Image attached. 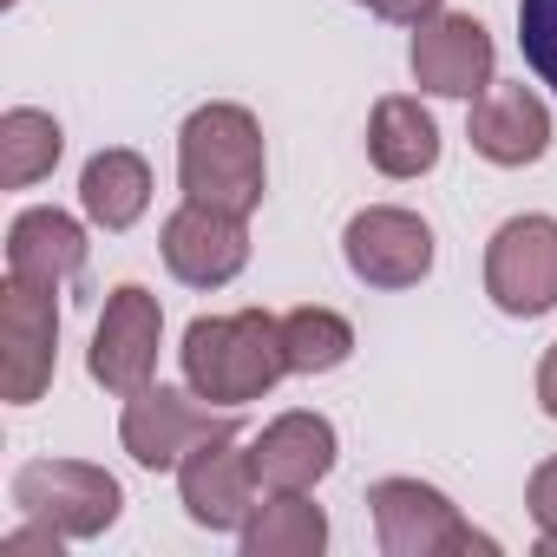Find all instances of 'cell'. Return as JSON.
I'll return each mask as SVG.
<instances>
[{"label": "cell", "instance_id": "cell-24", "mask_svg": "<svg viewBox=\"0 0 557 557\" xmlns=\"http://www.w3.org/2000/svg\"><path fill=\"white\" fill-rule=\"evenodd\" d=\"M537 407L557 420V342L544 348V361H537Z\"/></svg>", "mask_w": 557, "mask_h": 557}, {"label": "cell", "instance_id": "cell-14", "mask_svg": "<svg viewBox=\"0 0 557 557\" xmlns=\"http://www.w3.org/2000/svg\"><path fill=\"white\" fill-rule=\"evenodd\" d=\"M466 138L485 164L498 171H524L550 151V106L518 79V86H485L466 112Z\"/></svg>", "mask_w": 557, "mask_h": 557}, {"label": "cell", "instance_id": "cell-15", "mask_svg": "<svg viewBox=\"0 0 557 557\" xmlns=\"http://www.w3.org/2000/svg\"><path fill=\"white\" fill-rule=\"evenodd\" d=\"M79 269H86L79 216H66L53 203H34V210L14 216V230H8V275H27V283L60 289V283H73Z\"/></svg>", "mask_w": 557, "mask_h": 557}, {"label": "cell", "instance_id": "cell-12", "mask_svg": "<svg viewBox=\"0 0 557 557\" xmlns=\"http://www.w3.org/2000/svg\"><path fill=\"white\" fill-rule=\"evenodd\" d=\"M177 498H184L190 524H203V531H243L249 511L262 505V479H256L249 446H236V433L190 446V459L177 466Z\"/></svg>", "mask_w": 557, "mask_h": 557}, {"label": "cell", "instance_id": "cell-1", "mask_svg": "<svg viewBox=\"0 0 557 557\" xmlns=\"http://www.w3.org/2000/svg\"><path fill=\"white\" fill-rule=\"evenodd\" d=\"M184 381L216 400V407H249L262 400L275 381L289 374V348H283V322L269 309H236V315H197L184 329Z\"/></svg>", "mask_w": 557, "mask_h": 557}, {"label": "cell", "instance_id": "cell-7", "mask_svg": "<svg viewBox=\"0 0 557 557\" xmlns=\"http://www.w3.org/2000/svg\"><path fill=\"white\" fill-rule=\"evenodd\" d=\"M60 289L27 283V275H8L0 289V394L8 407H34L53 387L60 368Z\"/></svg>", "mask_w": 557, "mask_h": 557}, {"label": "cell", "instance_id": "cell-5", "mask_svg": "<svg viewBox=\"0 0 557 557\" xmlns=\"http://www.w3.org/2000/svg\"><path fill=\"white\" fill-rule=\"evenodd\" d=\"M374 537L387 557H459V550H498L485 531L459 518V505L426 479H374L368 485Z\"/></svg>", "mask_w": 557, "mask_h": 557}, {"label": "cell", "instance_id": "cell-17", "mask_svg": "<svg viewBox=\"0 0 557 557\" xmlns=\"http://www.w3.org/2000/svg\"><path fill=\"white\" fill-rule=\"evenodd\" d=\"M79 210L99 230H132L151 210V164L138 151H125V145L92 151L86 171H79Z\"/></svg>", "mask_w": 557, "mask_h": 557}, {"label": "cell", "instance_id": "cell-18", "mask_svg": "<svg viewBox=\"0 0 557 557\" xmlns=\"http://www.w3.org/2000/svg\"><path fill=\"white\" fill-rule=\"evenodd\" d=\"M236 537L243 557H315L329 544V511L309 492H269Z\"/></svg>", "mask_w": 557, "mask_h": 557}, {"label": "cell", "instance_id": "cell-8", "mask_svg": "<svg viewBox=\"0 0 557 557\" xmlns=\"http://www.w3.org/2000/svg\"><path fill=\"white\" fill-rule=\"evenodd\" d=\"M158 348H164V309L145 283H119L106 296V315L92 329V355H86V374L106 387V394H138L151 387L158 374Z\"/></svg>", "mask_w": 557, "mask_h": 557}, {"label": "cell", "instance_id": "cell-19", "mask_svg": "<svg viewBox=\"0 0 557 557\" xmlns=\"http://www.w3.org/2000/svg\"><path fill=\"white\" fill-rule=\"evenodd\" d=\"M60 151H66V132H60L53 112H40V106L0 112V184L8 190H27V184L53 177Z\"/></svg>", "mask_w": 557, "mask_h": 557}, {"label": "cell", "instance_id": "cell-21", "mask_svg": "<svg viewBox=\"0 0 557 557\" xmlns=\"http://www.w3.org/2000/svg\"><path fill=\"white\" fill-rule=\"evenodd\" d=\"M518 47L524 66L557 92V0H518Z\"/></svg>", "mask_w": 557, "mask_h": 557}, {"label": "cell", "instance_id": "cell-10", "mask_svg": "<svg viewBox=\"0 0 557 557\" xmlns=\"http://www.w3.org/2000/svg\"><path fill=\"white\" fill-rule=\"evenodd\" d=\"M164 269L177 275L184 289H223L249 269V216L216 210V203H177L158 230Z\"/></svg>", "mask_w": 557, "mask_h": 557}, {"label": "cell", "instance_id": "cell-4", "mask_svg": "<svg viewBox=\"0 0 557 557\" xmlns=\"http://www.w3.org/2000/svg\"><path fill=\"white\" fill-rule=\"evenodd\" d=\"M8 492H14V511L21 518H47L73 544L106 537L119 524V511H125L119 479L106 466H92V459H27Z\"/></svg>", "mask_w": 557, "mask_h": 557}, {"label": "cell", "instance_id": "cell-3", "mask_svg": "<svg viewBox=\"0 0 557 557\" xmlns=\"http://www.w3.org/2000/svg\"><path fill=\"white\" fill-rule=\"evenodd\" d=\"M223 433H236V407L203 400L190 381L184 387H138V394H125V413H119V446L145 472H177L190 459V446L223 440Z\"/></svg>", "mask_w": 557, "mask_h": 557}, {"label": "cell", "instance_id": "cell-9", "mask_svg": "<svg viewBox=\"0 0 557 557\" xmlns=\"http://www.w3.org/2000/svg\"><path fill=\"white\" fill-rule=\"evenodd\" d=\"M342 256L368 289H413L433 275V223L400 203H368L342 230Z\"/></svg>", "mask_w": 557, "mask_h": 557}, {"label": "cell", "instance_id": "cell-13", "mask_svg": "<svg viewBox=\"0 0 557 557\" xmlns=\"http://www.w3.org/2000/svg\"><path fill=\"white\" fill-rule=\"evenodd\" d=\"M335 453H342L335 420H329V413H309V407L275 413V420L249 440V459H256L262 492H315V485L335 472Z\"/></svg>", "mask_w": 557, "mask_h": 557}, {"label": "cell", "instance_id": "cell-11", "mask_svg": "<svg viewBox=\"0 0 557 557\" xmlns=\"http://www.w3.org/2000/svg\"><path fill=\"white\" fill-rule=\"evenodd\" d=\"M492 34H485V21L479 14H433V21H420L413 27V47H407V66H413V79H420V92H433V99H479L485 86H492Z\"/></svg>", "mask_w": 557, "mask_h": 557}, {"label": "cell", "instance_id": "cell-23", "mask_svg": "<svg viewBox=\"0 0 557 557\" xmlns=\"http://www.w3.org/2000/svg\"><path fill=\"white\" fill-rule=\"evenodd\" d=\"M361 8L381 14V21H394V27H420V21L440 14V0H361Z\"/></svg>", "mask_w": 557, "mask_h": 557}, {"label": "cell", "instance_id": "cell-22", "mask_svg": "<svg viewBox=\"0 0 557 557\" xmlns=\"http://www.w3.org/2000/svg\"><path fill=\"white\" fill-rule=\"evenodd\" d=\"M524 511H531V524H537V544L557 550V453L524 479Z\"/></svg>", "mask_w": 557, "mask_h": 557}, {"label": "cell", "instance_id": "cell-16", "mask_svg": "<svg viewBox=\"0 0 557 557\" xmlns=\"http://www.w3.org/2000/svg\"><path fill=\"white\" fill-rule=\"evenodd\" d=\"M368 158H374L381 177H426L440 164V119L420 99L387 92L368 112Z\"/></svg>", "mask_w": 557, "mask_h": 557}, {"label": "cell", "instance_id": "cell-20", "mask_svg": "<svg viewBox=\"0 0 557 557\" xmlns=\"http://www.w3.org/2000/svg\"><path fill=\"white\" fill-rule=\"evenodd\" d=\"M283 348H289V374H335L355 355V322L342 309H289L283 315Z\"/></svg>", "mask_w": 557, "mask_h": 557}, {"label": "cell", "instance_id": "cell-2", "mask_svg": "<svg viewBox=\"0 0 557 557\" xmlns=\"http://www.w3.org/2000/svg\"><path fill=\"white\" fill-rule=\"evenodd\" d=\"M177 184L190 203H216L249 216L269 190V158H262V125L249 106L210 99L184 119L177 132Z\"/></svg>", "mask_w": 557, "mask_h": 557}, {"label": "cell", "instance_id": "cell-6", "mask_svg": "<svg viewBox=\"0 0 557 557\" xmlns=\"http://www.w3.org/2000/svg\"><path fill=\"white\" fill-rule=\"evenodd\" d=\"M485 296L511 322H537L557 309V216H505L485 243Z\"/></svg>", "mask_w": 557, "mask_h": 557}]
</instances>
